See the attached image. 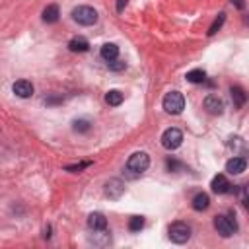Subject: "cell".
I'll use <instances>...</instances> for the list:
<instances>
[{
  "mask_svg": "<svg viewBox=\"0 0 249 249\" xmlns=\"http://www.w3.org/2000/svg\"><path fill=\"white\" fill-rule=\"evenodd\" d=\"M231 4H233V6H237L239 10H241V8L245 6V2H243V0H231Z\"/></svg>",
  "mask_w": 249,
  "mask_h": 249,
  "instance_id": "obj_26",
  "label": "cell"
},
{
  "mask_svg": "<svg viewBox=\"0 0 249 249\" xmlns=\"http://www.w3.org/2000/svg\"><path fill=\"white\" fill-rule=\"evenodd\" d=\"M224 21H226V14L222 12V14H218V18H216V19L212 21V25L208 27V35L212 37V35H214V33H216V31H218V29L224 25Z\"/></svg>",
  "mask_w": 249,
  "mask_h": 249,
  "instance_id": "obj_20",
  "label": "cell"
},
{
  "mask_svg": "<svg viewBox=\"0 0 249 249\" xmlns=\"http://www.w3.org/2000/svg\"><path fill=\"white\" fill-rule=\"evenodd\" d=\"M60 12H58V6L56 4H49L45 10H43V21L45 23H54L58 19Z\"/></svg>",
  "mask_w": 249,
  "mask_h": 249,
  "instance_id": "obj_15",
  "label": "cell"
},
{
  "mask_svg": "<svg viewBox=\"0 0 249 249\" xmlns=\"http://www.w3.org/2000/svg\"><path fill=\"white\" fill-rule=\"evenodd\" d=\"M107 64H109L111 70H123V68H124V62H121V60H117V58L111 60V62H107Z\"/></svg>",
  "mask_w": 249,
  "mask_h": 249,
  "instance_id": "obj_24",
  "label": "cell"
},
{
  "mask_svg": "<svg viewBox=\"0 0 249 249\" xmlns=\"http://www.w3.org/2000/svg\"><path fill=\"white\" fill-rule=\"evenodd\" d=\"M68 49H70L72 53H86V51L89 49V43H88V39H84V37H74V39H70Z\"/></svg>",
  "mask_w": 249,
  "mask_h": 249,
  "instance_id": "obj_14",
  "label": "cell"
},
{
  "mask_svg": "<svg viewBox=\"0 0 249 249\" xmlns=\"http://www.w3.org/2000/svg\"><path fill=\"white\" fill-rule=\"evenodd\" d=\"M72 19L80 25H93L97 21V12L91 6H78L72 10Z\"/></svg>",
  "mask_w": 249,
  "mask_h": 249,
  "instance_id": "obj_4",
  "label": "cell"
},
{
  "mask_svg": "<svg viewBox=\"0 0 249 249\" xmlns=\"http://www.w3.org/2000/svg\"><path fill=\"white\" fill-rule=\"evenodd\" d=\"M161 105L169 115H179L185 109V97L181 91H169V93H165Z\"/></svg>",
  "mask_w": 249,
  "mask_h": 249,
  "instance_id": "obj_3",
  "label": "cell"
},
{
  "mask_svg": "<svg viewBox=\"0 0 249 249\" xmlns=\"http://www.w3.org/2000/svg\"><path fill=\"white\" fill-rule=\"evenodd\" d=\"M204 109L210 113V115H222L224 113V101H222V97H218V95H206L204 97Z\"/></svg>",
  "mask_w": 249,
  "mask_h": 249,
  "instance_id": "obj_7",
  "label": "cell"
},
{
  "mask_svg": "<svg viewBox=\"0 0 249 249\" xmlns=\"http://www.w3.org/2000/svg\"><path fill=\"white\" fill-rule=\"evenodd\" d=\"M214 228L222 237H230L237 231V222L230 214H220V216L214 218Z\"/></svg>",
  "mask_w": 249,
  "mask_h": 249,
  "instance_id": "obj_2",
  "label": "cell"
},
{
  "mask_svg": "<svg viewBox=\"0 0 249 249\" xmlns=\"http://www.w3.org/2000/svg\"><path fill=\"white\" fill-rule=\"evenodd\" d=\"M245 206H247V210H249V200H247V202H245Z\"/></svg>",
  "mask_w": 249,
  "mask_h": 249,
  "instance_id": "obj_30",
  "label": "cell"
},
{
  "mask_svg": "<svg viewBox=\"0 0 249 249\" xmlns=\"http://www.w3.org/2000/svg\"><path fill=\"white\" fill-rule=\"evenodd\" d=\"M126 2H128V0H119V2H117V12H123L124 6H126Z\"/></svg>",
  "mask_w": 249,
  "mask_h": 249,
  "instance_id": "obj_25",
  "label": "cell"
},
{
  "mask_svg": "<svg viewBox=\"0 0 249 249\" xmlns=\"http://www.w3.org/2000/svg\"><path fill=\"white\" fill-rule=\"evenodd\" d=\"M187 80H189V82H193V84H200V82H204V80H206V72H204V70H200V68H195V70L187 72Z\"/></svg>",
  "mask_w": 249,
  "mask_h": 249,
  "instance_id": "obj_19",
  "label": "cell"
},
{
  "mask_svg": "<svg viewBox=\"0 0 249 249\" xmlns=\"http://www.w3.org/2000/svg\"><path fill=\"white\" fill-rule=\"evenodd\" d=\"M43 237H51V228H49V226L45 228V233H43Z\"/></svg>",
  "mask_w": 249,
  "mask_h": 249,
  "instance_id": "obj_27",
  "label": "cell"
},
{
  "mask_svg": "<svg viewBox=\"0 0 249 249\" xmlns=\"http://www.w3.org/2000/svg\"><path fill=\"white\" fill-rule=\"evenodd\" d=\"M123 93L119 91V89H109L107 91V95H105V101L109 103V105H113V107H117V105H121L123 103Z\"/></svg>",
  "mask_w": 249,
  "mask_h": 249,
  "instance_id": "obj_18",
  "label": "cell"
},
{
  "mask_svg": "<svg viewBox=\"0 0 249 249\" xmlns=\"http://www.w3.org/2000/svg\"><path fill=\"white\" fill-rule=\"evenodd\" d=\"M101 56H103L107 62L115 60V58L119 56V47H117L115 43H105V45L101 47Z\"/></svg>",
  "mask_w": 249,
  "mask_h": 249,
  "instance_id": "obj_16",
  "label": "cell"
},
{
  "mask_svg": "<svg viewBox=\"0 0 249 249\" xmlns=\"http://www.w3.org/2000/svg\"><path fill=\"white\" fill-rule=\"evenodd\" d=\"M148 165H150V156H148L146 152H134V154L126 160L124 171H126L128 177H138V175H142V173L148 169Z\"/></svg>",
  "mask_w": 249,
  "mask_h": 249,
  "instance_id": "obj_1",
  "label": "cell"
},
{
  "mask_svg": "<svg viewBox=\"0 0 249 249\" xmlns=\"http://www.w3.org/2000/svg\"><path fill=\"white\" fill-rule=\"evenodd\" d=\"M243 23H245V25H249V14H247V16L243 18Z\"/></svg>",
  "mask_w": 249,
  "mask_h": 249,
  "instance_id": "obj_29",
  "label": "cell"
},
{
  "mask_svg": "<svg viewBox=\"0 0 249 249\" xmlns=\"http://www.w3.org/2000/svg\"><path fill=\"white\" fill-rule=\"evenodd\" d=\"M124 193V183L121 181V179H109L107 183H105V195L109 196V198H121V195Z\"/></svg>",
  "mask_w": 249,
  "mask_h": 249,
  "instance_id": "obj_8",
  "label": "cell"
},
{
  "mask_svg": "<svg viewBox=\"0 0 249 249\" xmlns=\"http://www.w3.org/2000/svg\"><path fill=\"white\" fill-rule=\"evenodd\" d=\"M88 226L93 230V231H103L107 228V218L101 214V212H91L88 216Z\"/></svg>",
  "mask_w": 249,
  "mask_h": 249,
  "instance_id": "obj_11",
  "label": "cell"
},
{
  "mask_svg": "<svg viewBox=\"0 0 249 249\" xmlns=\"http://www.w3.org/2000/svg\"><path fill=\"white\" fill-rule=\"evenodd\" d=\"M208 206H210V198H208L206 193L195 195V198H193V208H195L196 212H202V210H206Z\"/></svg>",
  "mask_w": 249,
  "mask_h": 249,
  "instance_id": "obj_17",
  "label": "cell"
},
{
  "mask_svg": "<svg viewBox=\"0 0 249 249\" xmlns=\"http://www.w3.org/2000/svg\"><path fill=\"white\" fill-rule=\"evenodd\" d=\"M76 132H88L89 128H91V123L88 121V119H78V121H74V126H72Z\"/></svg>",
  "mask_w": 249,
  "mask_h": 249,
  "instance_id": "obj_21",
  "label": "cell"
},
{
  "mask_svg": "<svg viewBox=\"0 0 249 249\" xmlns=\"http://www.w3.org/2000/svg\"><path fill=\"white\" fill-rule=\"evenodd\" d=\"M230 95H231V101H233V105H235L237 109L243 107L245 101H247V93H245L239 86H231V88H230Z\"/></svg>",
  "mask_w": 249,
  "mask_h": 249,
  "instance_id": "obj_13",
  "label": "cell"
},
{
  "mask_svg": "<svg viewBox=\"0 0 249 249\" xmlns=\"http://www.w3.org/2000/svg\"><path fill=\"white\" fill-rule=\"evenodd\" d=\"M245 167H247V160L241 158V156H233V158L228 160V163H226V171L231 173V175H239V173H243Z\"/></svg>",
  "mask_w": 249,
  "mask_h": 249,
  "instance_id": "obj_9",
  "label": "cell"
},
{
  "mask_svg": "<svg viewBox=\"0 0 249 249\" xmlns=\"http://www.w3.org/2000/svg\"><path fill=\"white\" fill-rule=\"evenodd\" d=\"M210 187H212V191L216 193V195H224V193H228L230 191V183H228V179L224 177V175H216L214 179H212V183H210Z\"/></svg>",
  "mask_w": 249,
  "mask_h": 249,
  "instance_id": "obj_12",
  "label": "cell"
},
{
  "mask_svg": "<svg viewBox=\"0 0 249 249\" xmlns=\"http://www.w3.org/2000/svg\"><path fill=\"white\" fill-rule=\"evenodd\" d=\"M144 228V218L142 216H132L128 222V230L130 231H140Z\"/></svg>",
  "mask_w": 249,
  "mask_h": 249,
  "instance_id": "obj_22",
  "label": "cell"
},
{
  "mask_svg": "<svg viewBox=\"0 0 249 249\" xmlns=\"http://www.w3.org/2000/svg\"><path fill=\"white\" fill-rule=\"evenodd\" d=\"M91 165V161H82V163H74V165H68L66 167V171H70V173H80L84 167H89Z\"/></svg>",
  "mask_w": 249,
  "mask_h": 249,
  "instance_id": "obj_23",
  "label": "cell"
},
{
  "mask_svg": "<svg viewBox=\"0 0 249 249\" xmlns=\"http://www.w3.org/2000/svg\"><path fill=\"white\" fill-rule=\"evenodd\" d=\"M14 93L18 97H31L33 95V84L29 80H18L14 86H12Z\"/></svg>",
  "mask_w": 249,
  "mask_h": 249,
  "instance_id": "obj_10",
  "label": "cell"
},
{
  "mask_svg": "<svg viewBox=\"0 0 249 249\" xmlns=\"http://www.w3.org/2000/svg\"><path fill=\"white\" fill-rule=\"evenodd\" d=\"M243 193H245V196H247V200H249V183L243 187Z\"/></svg>",
  "mask_w": 249,
  "mask_h": 249,
  "instance_id": "obj_28",
  "label": "cell"
},
{
  "mask_svg": "<svg viewBox=\"0 0 249 249\" xmlns=\"http://www.w3.org/2000/svg\"><path fill=\"white\" fill-rule=\"evenodd\" d=\"M181 142H183V132L179 128L171 126V128L163 130V134H161V146L165 150H175V148L181 146Z\"/></svg>",
  "mask_w": 249,
  "mask_h": 249,
  "instance_id": "obj_6",
  "label": "cell"
},
{
  "mask_svg": "<svg viewBox=\"0 0 249 249\" xmlns=\"http://www.w3.org/2000/svg\"><path fill=\"white\" fill-rule=\"evenodd\" d=\"M167 233H169V239L173 243H187L191 239V228L185 222H173L169 226Z\"/></svg>",
  "mask_w": 249,
  "mask_h": 249,
  "instance_id": "obj_5",
  "label": "cell"
}]
</instances>
